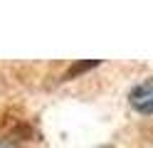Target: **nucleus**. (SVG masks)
Here are the masks:
<instances>
[{
  "mask_svg": "<svg viewBox=\"0 0 153 148\" xmlns=\"http://www.w3.org/2000/svg\"><path fill=\"white\" fill-rule=\"evenodd\" d=\"M131 106L141 114H153V79L141 82L136 89L131 91Z\"/></svg>",
  "mask_w": 153,
  "mask_h": 148,
  "instance_id": "1",
  "label": "nucleus"
},
{
  "mask_svg": "<svg viewBox=\"0 0 153 148\" xmlns=\"http://www.w3.org/2000/svg\"><path fill=\"white\" fill-rule=\"evenodd\" d=\"M0 148H15L13 141H5V138H0Z\"/></svg>",
  "mask_w": 153,
  "mask_h": 148,
  "instance_id": "2",
  "label": "nucleus"
}]
</instances>
